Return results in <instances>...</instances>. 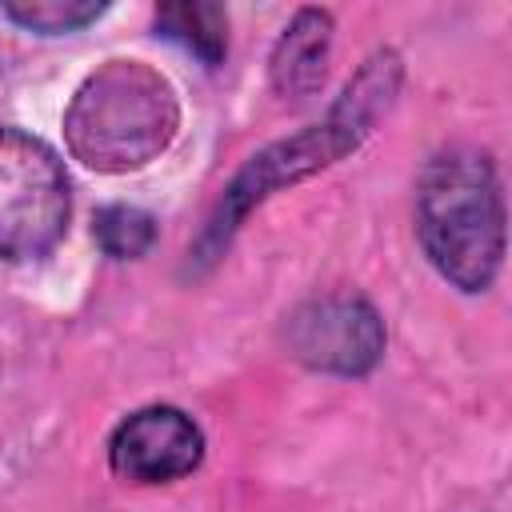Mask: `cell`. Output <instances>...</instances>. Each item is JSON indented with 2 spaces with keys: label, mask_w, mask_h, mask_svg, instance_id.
Wrapping results in <instances>:
<instances>
[{
  "label": "cell",
  "mask_w": 512,
  "mask_h": 512,
  "mask_svg": "<svg viewBox=\"0 0 512 512\" xmlns=\"http://www.w3.org/2000/svg\"><path fill=\"white\" fill-rule=\"evenodd\" d=\"M416 232L444 280L484 292L504 256V204L484 152L448 148L428 160L416 188Z\"/></svg>",
  "instance_id": "6da1fadb"
},
{
  "label": "cell",
  "mask_w": 512,
  "mask_h": 512,
  "mask_svg": "<svg viewBox=\"0 0 512 512\" xmlns=\"http://www.w3.org/2000/svg\"><path fill=\"white\" fill-rule=\"evenodd\" d=\"M180 124V104L156 68L140 60H108L72 96L64 136L76 160L96 172H132L156 160Z\"/></svg>",
  "instance_id": "7a4b0ae2"
},
{
  "label": "cell",
  "mask_w": 512,
  "mask_h": 512,
  "mask_svg": "<svg viewBox=\"0 0 512 512\" xmlns=\"http://www.w3.org/2000/svg\"><path fill=\"white\" fill-rule=\"evenodd\" d=\"M396 80H400V60L392 52H376L356 72V80L344 88V96L336 100V108L328 112L324 124H312V128L296 132L292 140H280V144L264 148L260 156H252V164L224 192V200H220V208H216V216H212L200 248L204 252H216L236 232V224L244 220V212L252 204H260L268 192H276L284 184H296V180L328 168L344 152H352L364 140L368 124L380 116V108H388V100L396 92Z\"/></svg>",
  "instance_id": "3957f363"
},
{
  "label": "cell",
  "mask_w": 512,
  "mask_h": 512,
  "mask_svg": "<svg viewBox=\"0 0 512 512\" xmlns=\"http://www.w3.org/2000/svg\"><path fill=\"white\" fill-rule=\"evenodd\" d=\"M68 224V176L56 152L16 128H0V260L44 256Z\"/></svg>",
  "instance_id": "277c9868"
},
{
  "label": "cell",
  "mask_w": 512,
  "mask_h": 512,
  "mask_svg": "<svg viewBox=\"0 0 512 512\" xmlns=\"http://www.w3.org/2000/svg\"><path fill=\"white\" fill-rule=\"evenodd\" d=\"M288 344L304 364H312L320 372L360 376L380 360L384 328L364 300L324 296V300H312L308 308H300L292 316Z\"/></svg>",
  "instance_id": "5b68a950"
},
{
  "label": "cell",
  "mask_w": 512,
  "mask_h": 512,
  "mask_svg": "<svg viewBox=\"0 0 512 512\" xmlns=\"http://www.w3.org/2000/svg\"><path fill=\"white\" fill-rule=\"evenodd\" d=\"M204 456V436L180 408H140L112 432V472L132 484H168L188 476Z\"/></svg>",
  "instance_id": "8992f818"
},
{
  "label": "cell",
  "mask_w": 512,
  "mask_h": 512,
  "mask_svg": "<svg viewBox=\"0 0 512 512\" xmlns=\"http://www.w3.org/2000/svg\"><path fill=\"white\" fill-rule=\"evenodd\" d=\"M332 48V16L320 8H300L272 52V84L280 96H312L324 80V60Z\"/></svg>",
  "instance_id": "52a82bcc"
},
{
  "label": "cell",
  "mask_w": 512,
  "mask_h": 512,
  "mask_svg": "<svg viewBox=\"0 0 512 512\" xmlns=\"http://www.w3.org/2000/svg\"><path fill=\"white\" fill-rule=\"evenodd\" d=\"M156 32L176 40L184 52L216 68L228 48V16L220 4H164L156 12Z\"/></svg>",
  "instance_id": "ba28073f"
},
{
  "label": "cell",
  "mask_w": 512,
  "mask_h": 512,
  "mask_svg": "<svg viewBox=\"0 0 512 512\" xmlns=\"http://www.w3.org/2000/svg\"><path fill=\"white\" fill-rule=\"evenodd\" d=\"M96 244L112 256V260H136L152 248L156 240V220L144 208L132 204H108L96 212V228H92Z\"/></svg>",
  "instance_id": "9c48e42d"
},
{
  "label": "cell",
  "mask_w": 512,
  "mask_h": 512,
  "mask_svg": "<svg viewBox=\"0 0 512 512\" xmlns=\"http://www.w3.org/2000/svg\"><path fill=\"white\" fill-rule=\"evenodd\" d=\"M100 12H104V4H92V0H24V4H4L8 20H16L28 32H40V36L76 32V28L92 24Z\"/></svg>",
  "instance_id": "30bf717a"
}]
</instances>
